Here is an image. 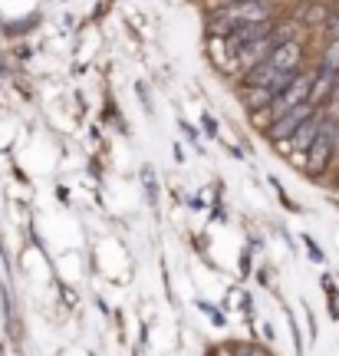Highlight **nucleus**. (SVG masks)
I'll list each match as a JSON object with an SVG mask.
<instances>
[{
    "mask_svg": "<svg viewBox=\"0 0 339 356\" xmlns=\"http://www.w3.org/2000/svg\"><path fill=\"white\" fill-rule=\"evenodd\" d=\"M274 17V3L270 0H238V3H227L217 10V17L211 20V33L214 37H231L238 26L244 24H267Z\"/></svg>",
    "mask_w": 339,
    "mask_h": 356,
    "instance_id": "nucleus-1",
    "label": "nucleus"
},
{
    "mask_svg": "<svg viewBox=\"0 0 339 356\" xmlns=\"http://www.w3.org/2000/svg\"><path fill=\"white\" fill-rule=\"evenodd\" d=\"M336 145H339V126L336 119H323V126H320V136L316 142L310 145V152H306V175H323L326 165L333 162V155H336Z\"/></svg>",
    "mask_w": 339,
    "mask_h": 356,
    "instance_id": "nucleus-2",
    "label": "nucleus"
},
{
    "mask_svg": "<svg viewBox=\"0 0 339 356\" xmlns=\"http://www.w3.org/2000/svg\"><path fill=\"white\" fill-rule=\"evenodd\" d=\"M316 113V106L313 102H300V106H293V109H287L283 115H276L274 119V126L267 129V139L270 142H283V139H290L297 129L310 119V115Z\"/></svg>",
    "mask_w": 339,
    "mask_h": 356,
    "instance_id": "nucleus-3",
    "label": "nucleus"
},
{
    "mask_svg": "<svg viewBox=\"0 0 339 356\" xmlns=\"http://www.w3.org/2000/svg\"><path fill=\"white\" fill-rule=\"evenodd\" d=\"M310 89H313V76H306V73H297V76L290 79L287 86L276 92V99L270 102V109L276 115H283L287 109L293 106H300V102H310Z\"/></svg>",
    "mask_w": 339,
    "mask_h": 356,
    "instance_id": "nucleus-4",
    "label": "nucleus"
},
{
    "mask_svg": "<svg viewBox=\"0 0 339 356\" xmlns=\"http://www.w3.org/2000/svg\"><path fill=\"white\" fill-rule=\"evenodd\" d=\"M274 40L264 37V40H254V43H244L238 50V56H234V66H238L240 73H247V70H254V66H261L270 60V53H274Z\"/></svg>",
    "mask_w": 339,
    "mask_h": 356,
    "instance_id": "nucleus-5",
    "label": "nucleus"
},
{
    "mask_svg": "<svg viewBox=\"0 0 339 356\" xmlns=\"http://www.w3.org/2000/svg\"><path fill=\"white\" fill-rule=\"evenodd\" d=\"M323 119H326V115L313 113L300 129H297V132H293V136H290V145H293V152H300V155L310 152V145H313L316 136H320V126H323Z\"/></svg>",
    "mask_w": 339,
    "mask_h": 356,
    "instance_id": "nucleus-6",
    "label": "nucleus"
},
{
    "mask_svg": "<svg viewBox=\"0 0 339 356\" xmlns=\"http://www.w3.org/2000/svg\"><path fill=\"white\" fill-rule=\"evenodd\" d=\"M300 60H303V47L297 40H287V43H280V47L270 53V63H274L280 73H297Z\"/></svg>",
    "mask_w": 339,
    "mask_h": 356,
    "instance_id": "nucleus-7",
    "label": "nucleus"
},
{
    "mask_svg": "<svg viewBox=\"0 0 339 356\" xmlns=\"http://www.w3.org/2000/svg\"><path fill=\"white\" fill-rule=\"evenodd\" d=\"M336 79H339L336 70H326V66H320V73L313 76V89H310V102H313L316 109H320L323 102H329L333 89H336Z\"/></svg>",
    "mask_w": 339,
    "mask_h": 356,
    "instance_id": "nucleus-8",
    "label": "nucleus"
},
{
    "mask_svg": "<svg viewBox=\"0 0 339 356\" xmlns=\"http://www.w3.org/2000/svg\"><path fill=\"white\" fill-rule=\"evenodd\" d=\"M244 99L251 102V109H264V106H270L276 99V92L267 86H244Z\"/></svg>",
    "mask_w": 339,
    "mask_h": 356,
    "instance_id": "nucleus-9",
    "label": "nucleus"
},
{
    "mask_svg": "<svg viewBox=\"0 0 339 356\" xmlns=\"http://www.w3.org/2000/svg\"><path fill=\"white\" fill-rule=\"evenodd\" d=\"M227 346H231L234 356H270V350H264V346H257V343H227Z\"/></svg>",
    "mask_w": 339,
    "mask_h": 356,
    "instance_id": "nucleus-10",
    "label": "nucleus"
},
{
    "mask_svg": "<svg viewBox=\"0 0 339 356\" xmlns=\"http://www.w3.org/2000/svg\"><path fill=\"white\" fill-rule=\"evenodd\" d=\"M303 17H306V24H326V20H329V10L323 7V3H310Z\"/></svg>",
    "mask_w": 339,
    "mask_h": 356,
    "instance_id": "nucleus-11",
    "label": "nucleus"
},
{
    "mask_svg": "<svg viewBox=\"0 0 339 356\" xmlns=\"http://www.w3.org/2000/svg\"><path fill=\"white\" fill-rule=\"evenodd\" d=\"M323 66H326V70H336V73H339V40H329L326 53H323Z\"/></svg>",
    "mask_w": 339,
    "mask_h": 356,
    "instance_id": "nucleus-12",
    "label": "nucleus"
},
{
    "mask_svg": "<svg viewBox=\"0 0 339 356\" xmlns=\"http://www.w3.org/2000/svg\"><path fill=\"white\" fill-rule=\"evenodd\" d=\"M329 119H339V79H336V89H333V96H329Z\"/></svg>",
    "mask_w": 339,
    "mask_h": 356,
    "instance_id": "nucleus-13",
    "label": "nucleus"
},
{
    "mask_svg": "<svg viewBox=\"0 0 339 356\" xmlns=\"http://www.w3.org/2000/svg\"><path fill=\"white\" fill-rule=\"evenodd\" d=\"M323 30L329 33V40H339V17H333V13H329V20L323 24Z\"/></svg>",
    "mask_w": 339,
    "mask_h": 356,
    "instance_id": "nucleus-14",
    "label": "nucleus"
},
{
    "mask_svg": "<svg viewBox=\"0 0 339 356\" xmlns=\"http://www.w3.org/2000/svg\"><path fill=\"white\" fill-rule=\"evenodd\" d=\"M336 159H339V145H336Z\"/></svg>",
    "mask_w": 339,
    "mask_h": 356,
    "instance_id": "nucleus-15",
    "label": "nucleus"
},
{
    "mask_svg": "<svg viewBox=\"0 0 339 356\" xmlns=\"http://www.w3.org/2000/svg\"><path fill=\"white\" fill-rule=\"evenodd\" d=\"M227 3H238V0H227Z\"/></svg>",
    "mask_w": 339,
    "mask_h": 356,
    "instance_id": "nucleus-16",
    "label": "nucleus"
}]
</instances>
